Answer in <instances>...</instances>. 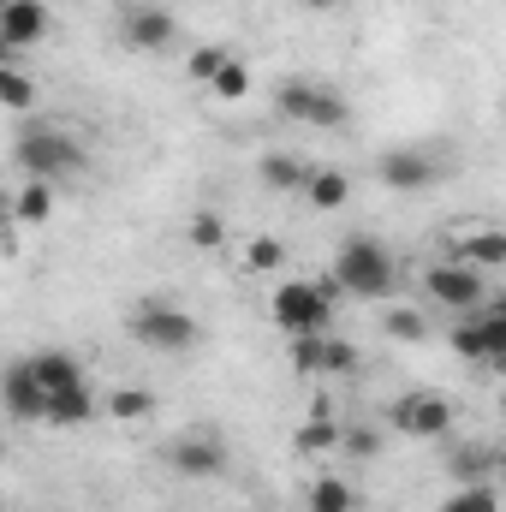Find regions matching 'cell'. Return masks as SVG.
<instances>
[{
  "mask_svg": "<svg viewBox=\"0 0 506 512\" xmlns=\"http://www.w3.org/2000/svg\"><path fill=\"white\" fill-rule=\"evenodd\" d=\"M387 423L405 441H447L453 435V399L435 393V387H411V393H399L387 405Z\"/></svg>",
  "mask_w": 506,
  "mask_h": 512,
  "instance_id": "cell-7",
  "label": "cell"
},
{
  "mask_svg": "<svg viewBox=\"0 0 506 512\" xmlns=\"http://www.w3.org/2000/svg\"><path fill=\"white\" fill-rule=\"evenodd\" d=\"M36 102H42V84L24 72V66H12V60H0V114H36Z\"/></svg>",
  "mask_w": 506,
  "mask_h": 512,
  "instance_id": "cell-20",
  "label": "cell"
},
{
  "mask_svg": "<svg viewBox=\"0 0 506 512\" xmlns=\"http://www.w3.org/2000/svg\"><path fill=\"white\" fill-rule=\"evenodd\" d=\"M191 245L221 251V245H227V221H221L215 209H197V215H191Z\"/></svg>",
  "mask_w": 506,
  "mask_h": 512,
  "instance_id": "cell-30",
  "label": "cell"
},
{
  "mask_svg": "<svg viewBox=\"0 0 506 512\" xmlns=\"http://www.w3.org/2000/svg\"><path fill=\"white\" fill-rule=\"evenodd\" d=\"M334 447H340V423L328 417V405H316L298 429V453H334Z\"/></svg>",
  "mask_w": 506,
  "mask_h": 512,
  "instance_id": "cell-27",
  "label": "cell"
},
{
  "mask_svg": "<svg viewBox=\"0 0 506 512\" xmlns=\"http://www.w3.org/2000/svg\"><path fill=\"white\" fill-rule=\"evenodd\" d=\"M42 405H48V393H42V382L30 376L24 358L0 370V411H6L12 423H42Z\"/></svg>",
  "mask_w": 506,
  "mask_h": 512,
  "instance_id": "cell-14",
  "label": "cell"
},
{
  "mask_svg": "<svg viewBox=\"0 0 506 512\" xmlns=\"http://www.w3.org/2000/svg\"><path fill=\"white\" fill-rule=\"evenodd\" d=\"M340 447H346V453H358V459H376L381 435H376V429H340Z\"/></svg>",
  "mask_w": 506,
  "mask_h": 512,
  "instance_id": "cell-32",
  "label": "cell"
},
{
  "mask_svg": "<svg viewBox=\"0 0 506 512\" xmlns=\"http://www.w3.org/2000/svg\"><path fill=\"white\" fill-rule=\"evenodd\" d=\"M167 465L179 477H221L227 471V447L215 435H179V441H167Z\"/></svg>",
  "mask_w": 506,
  "mask_h": 512,
  "instance_id": "cell-15",
  "label": "cell"
},
{
  "mask_svg": "<svg viewBox=\"0 0 506 512\" xmlns=\"http://www.w3.org/2000/svg\"><path fill=\"white\" fill-rule=\"evenodd\" d=\"M24 364H30V376L42 382V393H60V387L84 382V364H78L72 352H60V346H42V352H30Z\"/></svg>",
  "mask_w": 506,
  "mask_h": 512,
  "instance_id": "cell-19",
  "label": "cell"
},
{
  "mask_svg": "<svg viewBox=\"0 0 506 512\" xmlns=\"http://www.w3.org/2000/svg\"><path fill=\"white\" fill-rule=\"evenodd\" d=\"M274 114L292 120V126H310V131H340L352 120L346 96L328 90V84H310V78H286V84L274 90Z\"/></svg>",
  "mask_w": 506,
  "mask_h": 512,
  "instance_id": "cell-5",
  "label": "cell"
},
{
  "mask_svg": "<svg viewBox=\"0 0 506 512\" xmlns=\"http://www.w3.org/2000/svg\"><path fill=\"white\" fill-rule=\"evenodd\" d=\"M376 179L387 191H429L441 179V161L429 149H387L376 161Z\"/></svg>",
  "mask_w": 506,
  "mask_h": 512,
  "instance_id": "cell-13",
  "label": "cell"
},
{
  "mask_svg": "<svg viewBox=\"0 0 506 512\" xmlns=\"http://www.w3.org/2000/svg\"><path fill=\"white\" fill-rule=\"evenodd\" d=\"M12 161H18L24 179H48V185L78 179V173L90 167L84 143H78L66 126H48V120H24V126H18V137H12Z\"/></svg>",
  "mask_w": 506,
  "mask_h": 512,
  "instance_id": "cell-2",
  "label": "cell"
},
{
  "mask_svg": "<svg viewBox=\"0 0 506 512\" xmlns=\"http://www.w3.org/2000/svg\"><path fill=\"white\" fill-rule=\"evenodd\" d=\"M12 245H18V227H12V215H6V209H0V262H6V256H12Z\"/></svg>",
  "mask_w": 506,
  "mask_h": 512,
  "instance_id": "cell-33",
  "label": "cell"
},
{
  "mask_svg": "<svg viewBox=\"0 0 506 512\" xmlns=\"http://www.w3.org/2000/svg\"><path fill=\"white\" fill-rule=\"evenodd\" d=\"M381 328H387V340H423L429 334V322H423V310H411V304H393L387 316H381Z\"/></svg>",
  "mask_w": 506,
  "mask_h": 512,
  "instance_id": "cell-29",
  "label": "cell"
},
{
  "mask_svg": "<svg viewBox=\"0 0 506 512\" xmlns=\"http://www.w3.org/2000/svg\"><path fill=\"white\" fill-rule=\"evenodd\" d=\"M298 191H304V203L322 209V215H334V209L352 203V179H346L340 167H316V161L304 167V185H298Z\"/></svg>",
  "mask_w": 506,
  "mask_h": 512,
  "instance_id": "cell-17",
  "label": "cell"
},
{
  "mask_svg": "<svg viewBox=\"0 0 506 512\" xmlns=\"http://www.w3.org/2000/svg\"><path fill=\"white\" fill-rule=\"evenodd\" d=\"M102 411H108L114 423H143V417H155V393H149V387H114V393L102 399Z\"/></svg>",
  "mask_w": 506,
  "mask_h": 512,
  "instance_id": "cell-26",
  "label": "cell"
},
{
  "mask_svg": "<svg viewBox=\"0 0 506 512\" xmlns=\"http://www.w3.org/2000/svg\"><path fill=\"white\" fill-rule=\"evenodd\" d=\"M126 334L143 352H167V358H185V352H197V340H203L197 316H191L185 304H173V298H137L131 316H126Z\"/></svg>",
  "mask_w": 506,
  "mask_h": 512,
  "instance_id": "cell-4",
  "label": "cell"
},
{
  "mask_svg": "<svg viewBox=\"0 0 506 512\" xmlns=\"http://www.w3.org/2000/svg\"><path fill=\"white\" fill-rule=\"evenodd\" d=\"M447 471H453L459 483H489V471H495V453H489L483 441H465V447H453V453H447Z\"/></svg>",
  "mask_w": 506,
  "mask_h": 512,
  "instance_id": "cell-25",
  "label": "cell"
},
{
  "mask_svg": "<svg viewBox=\"0 0 506 512\" xmlns=\"http://www.w3.org/2000/svg\"><path fill=\"white\" fill-rule=\"evenodd\" d=\"M441 245H447V256H453V262H465V268H477V274H495V268H506V233L495 227V221H483V215L453 221Z\"/></svg>",
  "mask_w": 506,
  "mask_h": 512,
  "instance_id": "cell-9",
  "label": "cell"
},
{
  "mask_svg": "<svg viewBox=\"0 0 506 512\" xmlns=\"http://www.w3.org/2000/svg\"><path fill=\"white\" fill-rule=\"evenodd\" d=\"M298 6H304V12H316V18H328V12H340L346 0H298Z\"/></svg>",
  "mask_w": 506,
  "mask_h": 512,
  "instance_id": "cell-34",
  "label": "cell"
},
{
  "mask_svg": "<svg viewBox=\"0 0 506 512\" xmlns=\"http://www.w3.org/2000/svg\"><path fill=\"white\" fill-rule=\"evenodd\" d=\"M292 370H298L304 382L352 376V370H358V352H352L340 334H304V340H292Z\"/></svg>",
  "mask_w": 506,
  "mask_h": 512,
  "instance_id": "cell-11",
  "label": "cell"
},
{
  "mask_svg": "<svg viewBox=\"0 0 506 512\" xmlns=\"http://www.w3.org/2000/svg\"><path fill=\"white\" fill-rule=\"evenodd\" d=\"M6 215H12V227H48L54 221V185L48 179H24L6 197Z\"/></svg>",
  "mask_w": 506,
  "mask_h": 512,
  "instance_id": "cell-18",
  "label": "cell"
},
{
  "mask_svg": "<svg viewBox=\"0 0 506 512\" xmlns=\"http://www.w3.org/2000/svg\"><path fill=\"white\" fill-rule=\"evenodd\" d=\"M215 102H251V90H256V78H251V66L239 60V54H227L221 66H215V78L203 84Z\"/></svg>",
  "mask_w": 506,
  "mask_h": 512,
  "instance_id": "cell-22",
  "label": "cell"
},
{
  "mask_svg": "<svg viewBox=\"0 0 506 512\" xmlns=\"http://www.w3.org/2000/svg\"><path fill=\"white\" fill-rule=\"evenodd\" d=\"M173 36H179V24H173L167 6H155V0H131V6H120V42H126V48H137V54H161V48H173Z\"/></svg>",
  "mask_w": 506,
  "mask_h": 512,
  "instance_id": "cell-12",
  "label": "cell"
},
{
  "mask_svg": "<svg viewBox=\"0 0 506 512\" xmlns=\"http://www.w3.org/2000/svg\"><path fill=\"white\" fill-rule=\"evenodd\" d=\"M304 167H310L304 155H292V149H268L262 167H256V179H262L268 191H298V185H304Z\"/></svg>",
  "mask_w": 506,
  "mask_h": 512,
  "instance_id": "cell-23",
  "label": "cell"
},
{
  "mask_svg": "<svg viewBox=\"0 0 506 512\" xmlns=\"http://www.w3.org/2000/svg\"><path fill=\"white\" fill-rule=\"evenodd\" d=\"M221 60H227V48H215V42H203V48H191V54H185V78H191V84H209Z\"/></svg>",
  "mask_w": 506,
  "mask_h": 512,
  "instance_id": "cell-31",
  "label": "cell"
},
{
  "mask_svg": "<svg viewBox=\"0 0 506 512\" xmlns=\"http://www.w3.org/2000/svg\"><path fill=\"white\" fill-rule=\"evenodd\" d=\"M441 512H501V501H495V483H459V489L441 501Z\"/></svg>",
  "mask_w": 506,
  "mask_h": 512,
  "instance_id": "cell-28",
  "label": "cell"
},
{
  "mask_svg": "<svg viewBox=\"0 0 506 512\" xmlns=\"http://www.w3.org/2000/svg\"><path fill=\"white\" fill-rule=\"evenodd\" d=\"M358 489L346 483V477H316L310 483V495H304V512H358Z\"/></svg>",
  "mask_w": 506,
  "mask_h": 512,
  "instance_id": "cell-24",
  "label": "cell"
},
{
  "mask_svg": "<svg viewBox=\"0 0 506 512\" xmlns=\"http://www.w3.org/2000/svg\"><path fill=\"white\" fill-rule=\"evenodd\" d=\"M334 280H280L268 292V322L286 334V340H304V334H328L334 328Z\"/></svg>",
  "mask_w": 506,
  "mask_h": 512,
  "instance_id": "cell-3",
  "label": "cell"
},
{
  "mask_svg": "<svg viewBox=\"0 0 506 512\" xmlns=\"http://www.w3.org/2000/svg\"><path fill=\"white\" fill-rule=\"evenodd\" d=\"M399 256L387 251L381 239H364V233H352L340 251H334V292L340 298H358V304H381V298H393L399 292Z\"/></svg>",
  "mask_w": 506,
  "mask_h": 512,
  "instance_id": "cell-1",
  "label": "cell"
},
{
  "mask_svg": "<svg viewBox=\"0 0 506 512\" xmlns=\"http://www.w3.org/2000/svg\"><path fill=\"white\" fill-rule=\"evenodd\" d=\"M417 286H423L429 304H441V310H453V316H477V310L489 304V274H477V268H465V262H453V256L429 262V268L417 274Z\"/></svg>",
  "mask_w": 506,
  "mask_h": 512,
  "instance_id": "cell-6",
  "label": "cell"
},
{
  "mask_svg": "<svg viewBox=\"0 0 506 512\" xmlns=\"http://www.w3.org/2000/svg\"><path fill=\"white\" fill-rule=\"evenodd\" d=\"M96 411H102L96 387H90V382H72V387H60V393H48L42 423H54V429H78V423H90Z\"/></svg>",
  "mask_w": 506,
  "mask_h": 512,
  "instance_id": "cell-16",
  "label": "cell"
},
{
  "mask_svg": "<svg viewBox=\"0 0 506 512\" xmlns=\"http://www.w3.org/2000/svg\"><path fill=\"white\" fill-rule=\"evenodd\" d=\"M292 256H286V239H274V233H256L245 239V251H239V268L251 274V280H268V274H280Z\"/></svg>",
  "mask_w": 506,
  "mask_h": 512,
  "instance_id": "cell-21",
  "label": "cell"
},
{
  "mask_svg": "<svg viewBox=\"0 0 506 512\" xmlns=\"http://www.w3.org/2000/svg\"><path fill=\"white\" fill-rule=\"evenodd\" d=\"M453 352H459L465 364H489V370H501L506 364V310L483 304L477 316H459V322H453Z\"/></svg>",
  "mask_w": 506,
  "mask_h": 512,
  "instance_id": "cell-8",
  "label": "cell"
},
{
  "mask_svg": "<svg viewBox=\"0 0 506 512\" xmlns=\"http://www.w3.org/2000/svg\"><path fill=\"white\" fill-rule=\"evenodd\" d=\"M48 30H54L48 0H0V60L30 54L36 42H48Z\"/></svg>",
  "mask_w": 506,
  "mask_h": 512,
  "instance_id": "cell-10",
  "label": "cell"
}]
</instances>
